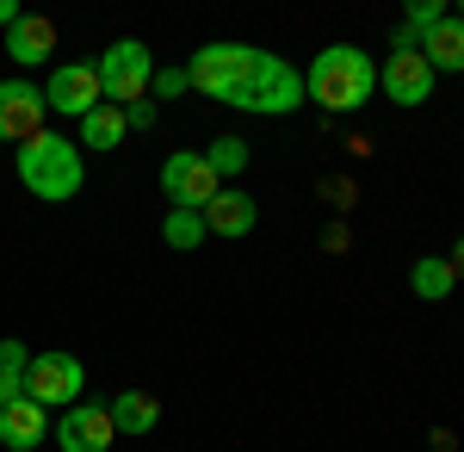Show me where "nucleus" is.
Here are the masks:
<instances>
[{
    "mask_svg": "<svg viewBox=\"0 0 464 452\" xmlns=\"http://www.w3.org/2000/svg\"><path fill=\"white\" fill-rule=\"evenodd\" d=\"M372 93H378V69L359 44H328L304 74V100H316L322 112H359Z\"/></svg>",
    "mask_w": 464,
    "mask_h": 452,
    "instance_id": "nucleus-1",
    "label": "nucleus"
},
{
    "mask_svg": "<svg viewBox=\"0 0 464 452\" xmlns=\"http://www.w3.org/2000/svg\"><path fill=\"white\" fill-rule=\"evenodd\" d=\"M260 63H266V50H254V44H205V50L186 63V81H192L198 93H211V100L248 112V93H254V81H260Z\"/></svg>",
    "mask_w": 464,
    "mask_h": 452,
    "instance_id": "nucleus-2",
    "label": "nucleus"
},
{
    "mask_svg": "<svg viewBox=\"0 0 464 452\" xmlns=\"http://www.w3.org/2000/svg\"><path fill=\"white\" fill-rule=\"evenodd\" d=\"M19 180H25V192L32 199H50V205H63L81 192V149L69 137H56V131H37L32 142H19Z\"/></svg>",
    "mask_w": 464,
    "mask_h": 452,
    "instance_id": "nucleus-3",
    "label": "nucleus"
},
{
    "mask_svg": "<svg viewBox=\"0 0 464 452\" xmlns=\"http://www.w3.org/2000/svg\"><path fill=\"white\" fill-rule=\"evenodd\" d=\"M149 81H155L149 44H137V37H118V44H106V56H100V93H106L111 105L149 100Z\"/></svg>",
    "mask_w": 464,
    "mask_h": 452,
    "instance_id": "nucleus-4",
    "label": "nucleus"
},
{
    "mask_svg": "<svg viewBox=\"0 0 464 452\" xmlns=\"http://www.w3.org/2000/svg\"><path fill=\"white\" fill-rule=\"evenodd\" d=\"M81 384H87V372H81L74 353H37L32 366H25V397L44 403V409H74Z\"/></svg>",
    "mask_w": 464,
    "mask_h": 452,
    "instance_id": "nucleus-5",
    "label": "nucleus"
},
{
    "mask_svg": "<svg viewBox=\"0 0 464 452\" xmlns=\"http://www.w3.org/2000/svg\"><path fill=\"white\" fill-rule=\"evenodd\" d=\"M161 192L174 199V211H198V217H205V205L223 192V180L211 174V162H205V155L179 149V155L161 162Z\"/></svg>",
    "mask_w": 464,
    "mask_h": 452,
    "instance_id": "nucleus-6",
    "label": "nucleus"
},
{
    "mask_svg": "<svg viewBox=\"0 0 464 452\" xmlns=\"http://www.w3.org/2000/svg\"><path fill=\"white\" fill-rule=\"evenodd\" d=\"M100 100H106V93H100V69H93V63H63V69H50V87H44V105H50V112H63V118L81 124Z\"/></svg>",
    "mask_w": 464,
    "mask_h": 452,
    "instance_id": "nucleus-7",
    "label": "nucleus"
},
{
    "mask_svg": "<svg viewBox=\"0 0 464 452\" xmlns=\"http://www.w3.org/2000/svg\"><path fill=\"white\" fill-rule=\"evenodd\" d=\"M37 131H44V87L0 81V142H32Z\"/></svg>",
    "mask_w": 464,
    "mask_h": 452,
    "instance_id": "nucleus-8",
    "label": "nucleus"
},
{
    "mask_svg": "<svg viewBox=\"0 0 464 452\" xmlns=\"http://www.w3.org/2000/svg\"><path fill=\"white\" fill-rule=\"evenodd\" d=\"M378 93L391 105H421L433 93V69L421 50H391V63L378 69Z\"/></svg>",
    "mask_w": 464,
    "mask_h": 452,
    "instance_id": "nucleus-9",
    "label": "nucleus"
},
{
    "mask_svg": "<svg viewBox=\"0 0 464 452\" xmlns=\"http://www.w3.org/2000/svg\"><path fill=\"white\" fill-rule=\"evenodd\" d=\"M297 100H304V74L291 69V63H279V56H266L260 63V81H254V93H248V112L285 118V112H297Z\"/></svg>",
    "mask_w": 464,
    "mask_h": 452,
    "instance_id": "nucleus-10",
    "label": "nucleus"
},
{
    "mask_svg": "<svg viewBox=\"0 0 464 452\" xmlns=\"http://www.w3.org/2000/svg\"><path fill=\"white\" fill-rule=\"evenodd\" d=\"M50 434H56V447H63V452H106L111 440H118L111 409H87V403H74V409L56 421Z\"/></svg>",
    "mask_w": 464,
    "mask_h": 452,
    "instance_id": "nucleus-11",
    "label": "nucleus"
},
{
    "mask_svg": "<svg viewBox=\"0 0 464 452\" xmlns=\"http://www.w3.org/2000/svg\"><path fill=\"white\" fill-rule=\"evenodd\" d=\"M44 440H50V409H44V403L19 397V403L0 409V447L6 452H37Z\"/></svg>",
    "mask_w": 464,
    "mask_h": 452,
    "instance_id": "nucleus-12",
    "label": "nucleus"
},
{
    "mask_svg": "<svg viewBox=\"0 0 464 452\" xmlns=\"http://www.w3.org/2000/svg\"><path fill=\"white\" fill-rule=\"evenodd\" d=\"M254 223H260V211H254V199L242 192V186H223L211 205H205V236H229V242H242Z\"/></svg>",
    "mask_w": 464,
    "mask_h": 452,
    "instance_id": "nucleus-13",
    "label": "nucleus"
},
{
    "mask_svg": "<svg viewBox=\"0 0 464 452\" xmlns=\"http://www.w3.org/2000/svg\"><path fill=\"white\" fill-rule=\"evenodd\" d=\"M50 50H56V25H50L44 13H25V19L6 32V56H13L19 69H37V63H50Z\"/></svg>",
    "mask_w": 464,
    "mask_h": 452,
    "instance_id": "nucleus-14",
    "label": "nucleus"
},
{
    "mask_svg": "<svg viewBox=\"0 0 464 452\" xmlns=\"http://www.w3.org/2000/svg\"><path fill=\"white\" fill-rule=\"evenodd\" d=\"M421 56H428L433 74H459L464 69V19L459 13H446L433 32H421Z\"/></svg>",
    "mask_w": 464,
    "mask_h": 452,
    "instance_id": "nucleus-15",
    "label": "nucleus"
},
{
    "mask_svg": "<svg viewBox=\"0 0 464 452\" xmlns=\"http://www.w3.org/2000/svg\"><path fill=\"white\" fill-rule=\"evenodd\" d=\"M130 137V118H124V105H111V100H100L87 118H81V142L87 149H118V142Z\"/></svg>",
    "mask_w": 464,
    "mask_h": 452,
    "instance_id": "nucleus-16",
    "label": "nucleus"
},
{
    "mask_svg": "<svg viewBox=\"0 0 464 452\" xmlns=\"http://www.w3.org/2000/svg\"><path fill=\"white\" fill-rule=\"evenodd\" d=\"M155 421H161V403H155L149 390H124V397L111 403V427H118V434H149Z\"/></svg>",
    "mask_w": 464,
    "mask_h": 452,
    "instance_id": "nucleus-17",
    "label": "nucleus"
},
{
    "mask_svg": "<svg viewBox=\"0 0 464 452\" xmlns=\"http://www.w3.org/2000/svg\"><path fill=\"white\" fill-rule=\"evenodd\" d=\"M25 366H32V353L19 341H0V409L25 397Z\"/></svg>",
    "mask_w": 464,
    "mask_h": 452,
    "instance_id": "nucleus-18",
    "label": "nucleus"
},
{
    "mask_svg": "<svg viewBox=\"0 0 464 452\" xmlns=\"http://www.w3.org/2000/svg\"><path fill=\"white\" fill-rule=\"evenodd\" d=\"M409 285H415V298H428V304H440L452 285H459V273H452V260H415V273H409Z\"/></svg>",
    "mask_w": 464,
    "mask_h": 452,
    "instance_id": "nucleus-19",
    "label": "nucleus"
},
{
    "mask_svg": "<svg viewBox=\"0 0 464 452\" xmlns=\"http://www.w3.org/2000/svg\"><path fill=\"white\" fill-rule=\"evenodd\" d=\"M205 162H211L217 180H242V174H248V142H242V137H217L211 149H205Z\"/></svg>",
    "mask_w": 464,
    "mask_h": 452,
    "instance_id": "nucleus-20",
    "label": "nucleus"
},
{
    "mask_svg": "<svg viewBox=\"0 0 464 452\" xmlns=\"http://www.w3.org/2000/svg\"><path fill=\"white\" fill-rule=\"evenodd\" d=\"M161 236H168V248H198L205 242V217H198V211H168Z\"/></svg>",
    "mask_w": 464,
    "mask_h": 452,
    "instance_id": "nucleus-21",
    "label": "nucleus"
},
{
    "mask_svg": "<svg viewBox=\"0 0 464 452\" xmlns=\"http://www.w3.org/2000/svg\"><path fill=\"white\" fill-rule=\"evenodd\" d=\"M440 19H446L440 0H409V6H402V25H409V32H433Z\"/></svg>",
    "mask_w": 464,
    "mask_h": 452,
    "instance_id": "nucleus-22",
    "label": "nucleus"
},
{
    "mask_svg": "<svg viewBox=\"0 0 464 452\" xmlns=\"http://www.w3.org/2000/svg\"><path fill=\"white\" fill-rule=\"evenodd\" d=\"M186 87H192L186 69H155V81H149V93H155V100H179Z\"/></svg>",
    "mask_w": 464,
    "mask_h": 452,
    "instance_id": "nucleus-23",
    "label": "nucleus"
},
{
    "mask_svg": "<svg viewBox=\"0 0 464 452\" xmlns=\"http://www.w3.org/2000/svg\"><path fill=\"white\" fill-rule=\"evenodd\" d=\"M124 118H130V131H149V124H155V105L137 100V105H124Z\"/></svg>",
    "mask_w": 464,
    "mask_h": 452,
    "instance_id": "nucleus-24",
    "label": "nucleus"
},
{
    "mask_svg": "<svg viewBox=\"0 0 464 452\" xmlns=\"http://www.w3.org/2000/svg\"><path fill=\"white\" fill-rule=\"evenodd\" d=\"M19 19H25V13H19V0H0V32H13Z\"/></svg>",
    "mask_w": 464,
    "mask_h": 452,
    "instance_id": "nucleus-25",
    "label": "nucleus"
},
{
    "mask_svg": "<svg viewBox=\"0 0 464 452\" xmlns=\"http://www.w3.org/2000/svg\"><path fill=\"white\" fill-rule=\"evenodd\" d=\"M452 273L464 279V236H459V248H452Z\"/></svg>",
    "mask_w": 464,
    "mask_h": 452,
    "instance_id": "nucleus-26",
    "label": "nucleus"
},
{
    "mask_svg": "<svg viewBox=\"0 0 464 452\" xmlns=\"http://www.w3.org/2000/svg\"><path fill=\"white\" fill-rule=\"evenodd\" d=\"M459 19H464V6H459Z\"/></svg>",
    "mask_w": 464,
    "mask_h": 452,
    "instance_id": "nucleus-27",
    "label": "nucleus"
}]
</instances>
